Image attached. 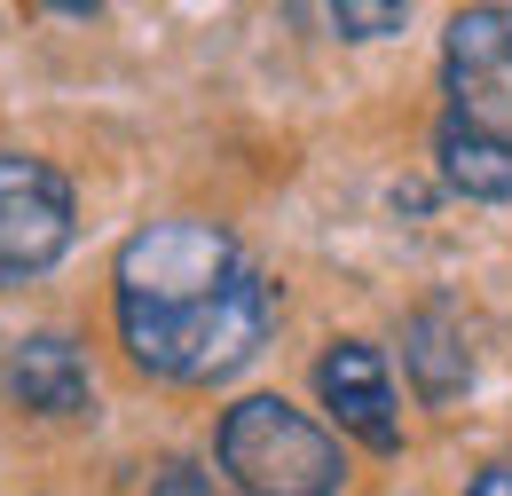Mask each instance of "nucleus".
Wrapping results in <instances>:
<instances>
[{
  "mask_svg": "<svg viewBox=\"0 0 512 496\" xmlns=\"http://www.w3.org/2000/svg\"><path fill=\"white\" fill-rule=\"evenodd\" d=\"M449 119L512 142V8H457L442 32Z\"/></svg>",
  "mask_w": 512,
  "mask_h": 496,
  "instance_id": "4",
  "label": "nucleus"
},
{
  "mask_svg": "<svg viewBox=\"0 0 512 496\" xmlns=\"http://www.w3.org/2000/svg\"><path fill=\"white\" fill-rule=\"evenodd\" d=\"M402 363H410V378H418V394H426V402L465 394L473 355H465V331H457V315H449V308H418L410 339H402Z\"/></svg>",
  "mask_w": 512,
  "mask_h": 496,
  "instance_id": "8",
  "label": "nucleus"
},
{
  "mask_svg": "<svg viewBox=\"0 0 512 496\" xmlns=\"http://www.w3.org/2000/svg\"><path fill=\"white\" fill-rule=\"evenodd\" d=\"M150 496H221V489H213V481H205L197 465H166V473H158V489H150Z\"/></svg>",
  "mask_w": 512,
  "mask_h": 496,
  "instance_id": "10",
  "label": "nucleus"
},
{
  "mask_svg": "<svg viewBox=\"0 0 512 496\" xmlns=\"http://www.w3.org/2000/svg\"><path fill=\"white\" fill-rule=\"evenodd\" d=\"M434 158H442V182L457 189V197L512 205V142L505 134H481V126H465V119H442Z\"/></svg>",
  "mask_w": 512,
  "mask_h": 496,
  "instance_id": "7",
  "label": "nucleus"
},
{
  "mask_svg": "<svg viewBox=\"0 0 512 496\" xmlns=\"http://www.w3.org/2000/svg\"><path fill=\"white\" fill-rule=\"evenodd\" d=\"M331 24H339L347 40H379V32H402V8H394V0H379V8H355V0H347V8H331Z\"/></svg>",
  "mask_w": 512,
  "mask_h": 496,
  "instance_id": "9",
  "label": "nucleus"
},
{
  "mask_svg": "<svg viewBox=\"0 0 512 496\" xmlns=\"http://www.w3.org/2000/svg\"><path fill=\"white\" fill-rule=\"evenodd\" d=\"M465 496H512V465H481V473H473V489Z\"/></svg>",
  "mask_w": 512,
  "mask_h": 496,
  "instance_id": "11",
  "label": "nucleus"
},
{
  "mask_svg": "<svg viewBox=\"0 0 512 496\" xmlns=\"http://www.w3.org/2000/svg\"><path fill=\"white\" fill-rule=\"evenodd\" d=\"M71 245V182L32 158V150H0V292L48 276Z\"/></svg>",
  "mask_w": 512,
  "mask_h": 496,
  "instance_id": "3",
  "label": "nucleus"
},
{
  "mask_svg": "<svg viewBox=\"0 0 512 496\" xmlns=\"http://www.w3.org/2000/svg\"><path fill=\"white\" fill-rule=\"evenodd\" d=\"M316 394H323V410L363 441V449H379V457L402 449L394 386H386V363H379V347H371V339H331V347H323V363H316Z\"/></svg>",
  "mask_w": 512,
  "mask_h": 496,
  "instance_id": "5",
  "label": "nucleus"
},
{
  "mask_svg": "<svg viewBox=\"0 0 512 496\" xmlns=\"http://www.w3.org/2000/svg\"><path fill=\"white\" fill-rule=\"evenodd\" d=\"M8 394L40 418H79L87 410V355L71 347L64 331H40L8 355Z\"/></svg>",
  "mask_w": 512,
  "mask_h": 496,
  "instance_id": "6",
  "label": "nucleus"
},
{
  "mask_svg": "<svg viewBox=\"0 0 512 496\" xmlns=\"http://www.w3.org/2000/svg\"><path fill=\"white\" fill-rule=\"evenodd\" d=\"M111 300H119V339L142 371L182 378V386H213L237 363H253L268 323H276V292L253 260L237 252L229 229L174 213L150 221L119 245L111 268Z\"/></svg>",
  "mask_w": 512,
  "mask_h": 496,
  "instance_id": "1",
  "label": "nucleus"
},
{
  "mask_svg": "<svg viewBox=\"0 0 512 496\" xmlns=\"http://www.w3.org/2000/svg\"><path fill=\"white\" fill-rule=\"evenodd\" d=\"M221 473L245 496H339L347 481L339 441L276 394H253L221 418Z\"/></svg>",
  "mask_w": 512,
  "mask_h": 496,
  "instance_id": "2",
  "label": "nucleus"
}]
</instances>
